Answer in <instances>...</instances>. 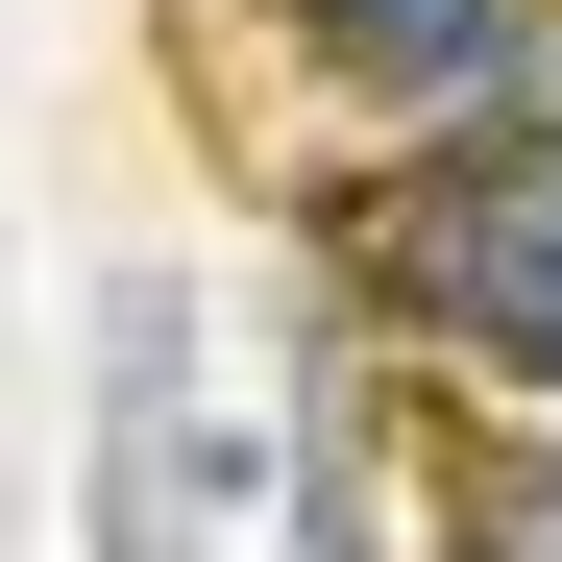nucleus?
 <instances>
[{
  "label": "nucleus",
  "mask_w": 562,
  "mask_h": 562,
  "mask_svg": "<svg viewBox=\"0 0 562 562\" xmlns=\"http://www.w3.org/2000/svg\"><path fill=\"white\" fill-rule=\"evenodd\" d=\"M416 318L490 342V367H562V123L464 147L440 196H416Z\"/></svg>",
  "instance_id": "f257e3e1"
},
{
  "label": "nucleus",
  "mask_w": 562,
  "mask_h": 562,
  "mask_svg": "<svg viewBox=\"0 0 562 562\" xmlns=\"http://www.w3.org/2000/svg\"><path fill=\"white\" fill-rule=\"evenodd\" d=\"M464 562H562V464H490L464 490Z\"/></svg>",
  "instance_id": "7ed1b4c3"
},
{
  "label": "nucleus",
  "mask_w": 562,
  "mask_h": 562,
  "mask_svg": "<svg viewBox=\"0 0 562 562\" xmlns=\"http://www.w3.org/2000/svg\"><path fill=\"white\" fill-rule=\"evenodd\" d=\"M318 25L392 74V99H490V49H514V0H318Z\"/></svg>",
  "instance_id": "f03ea898"
}]
</instances>
